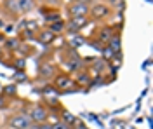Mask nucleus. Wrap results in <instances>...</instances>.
<instances>
[{"mask_svg": "<svg viewBox=\"0 0 153 129\" xmlns=\"http://www.w3.org/2000/svg\"><path fill=\"white\" fill-rule=\"evenodd\" d=\"M14 30L18 31V26H14V25H5V33H14Z\"/></svg>", "mask_w": 153, "mask_h": 129, "instance_id": "obj_26", "label": "nucleus"}, {"mask_svg": "<svg viewBox=\"0 0 153 129\" xmlns=\"http://www.w3.org/2000/svg\"><path fill=\"white\" fill-rule=\"evenodd\" d=\"M42 12H45V10H42ZM61 19V14H59V10H52V12H45V21H47L49 25L51 23H54V21Z\"/></svg>", "mask_w": 153, "mask_h": 129, "instance_id": "obj_19", "label": "nucleus"}, {"mask_svg": "<svg viewBox=\"0 0 153 129\" xmlns=\"http://www.w3.org/2000/svg\"><path fill=\"white\" fill-rule=\"evenodd\" d=\"M73 2H84V4H91L92 0H73Z\"/></svg>", "mask_w": 153, "mask_h": 129, "instance_id": "obj_29", "label": "nucleus"}, {"mask_svg": "<svg viewBox=\"0 0 153 129\" xmlns=\"http://www.w3.org/2000/svg\"><path fill=\"white\" fill-rule=\"evenodd\" d=\"M7 124H9L10 129H30L33 126V122L30 119V113H26V112H19V113L10 115Z\"/></svg>", "mask_w": 153, "mask_h": 129, "instance_id": "obj_1", "label": "nucleus"}, {"mask_svg": "<svg viewBox=\"0 0 153 129\" xmlns=\"http://www.w3.org/2000/svg\"><path fill=\"white\" fill-rule=\"evenodd\" d=\"M4 7L9 10L10 14H19V7H18V2L16 0H5Z\"/></svg>", "mask_w": 153, "mask_h": 129, "instance_id": "obj_18", "label": "nucleus"}, {"mask_svg": "<svg viewBox=\"0 0 153 129\" xmlns=\"http://www.w3.org/2000/svg\"><path fill=\"white\" fill-rule=\"evenodd\" d=\"M68 45L71 47V49H78V47H82V45H85V39L80 35V33H75V35H70V39H68Z\"/></svg>", "mask_w": 153, "mask_h": 129, "instance_id": "obj_11", "label": "nucleus"}, {"mask_svg": "<svg viewBox=\"0 0 153 129\" xmlns=\"http://www.w3.org/2000/svg\"><path fill=\"white\" fill-rule=\"evenodd\" d=\"M4 92L9 94V96H14V94H16V86H5V87H4Z\"/></svg>", "mask_w": 153, "mask_h": 129, "instance_id": "obj_24", "label": "nucleus"}, {"mask_svg": "<svg viewBox=\"0 0 153 129\" xmlns=\"http://www.w3.org/2000/svg\"><path fill=\"white\" fill-rule=\"evenodd\" d=\"M9 129H10V128H9Z\"/></svg>", "mask_w": 153, "mask_h": 129, "instance_id": "obj_33", "label": "nucleus"}, {"mask_svg": "<svg viewBox=\"0 0 153 129\" xmlns=\"http://www.w3.org/2000/svg\"><path fill=\"white\" fill-rule=\"evenodd\" d=\"M89 4H84V2H71L68 5V12L71 18H78V16H89Z\"/></svg>", "mask_w": 153, "mask_h": 129, "instance_id": "obj_5", "label": "nucleus"}, {"mask_svg": "<svg viewBox=\"0 0 153 129\" xmlns=\"http://www.w3.org/2000/svg\"><path fill=\"white\" fill-rule=\"evenodd\" d=\"M37 40L40 42V44H44V45H47V44H52L54 40H56V35L52 33V31L49 30H40L37 35Z\"/></svg>", "mask_w": 153, "mask_h": 129, "instance_id": "obj_9", "label": "nucleus"}, {"mask_svg": "<svg viewBox=\"0 0 153 129\" xmlns=\"http://www.w3.org/2000/svg\"><path fill=\"white\" fill-rule=\"evenodd\" d=\"M82 65H84V61H82V58H78V56L70 58V61H68V68L71 70V72H78V70L82 68Z\"/></svg>", "mask_w": 153, "mask_h": 129, "instance_id": "obj_17", "label": "nucleus"}, {"mask_svg": "<svg viewBox=\"0 0 153 129\" xmlns=\"http://www.w3.org/2000/svg\"><path fill=\"white\" fill-rule=\"evenodd\" d=\"M89 25V16H78V18H70V21L66 23V30L70 35H75V33H80L82 28H85Z\"/></svg>", "mask_w": 153, "mask_h": 129, "instance_id": "obj_2", "label": "nucleus"}, {"mask_svg": "<svg viewBox=\"0 0 153 129\" xmlns=\"http://www.w3.org/2000/svg\"><path fill=\"white\" fill-rule=\"evenodd\" d=\"M108 4L113 7H124V0H108Z\"/></svg>", "mask_w": 153, "mask_h": 129, "instance_id": "obj_25", "label": "nucleus"}, {"mask_svg": "<svg viewBox=\"0 0 153 129\" xmlns=\"http://www.w3.org/2000/svg\"><path fill=\"white\" fill-rule=\"evenodd\" d=\"M113 35H115V30L111 26H103V28L99 30V33H97V40H99L101 44H108L110 40L113 39Z\"/></svg>", "mask_w": 153, "mask_h": 129, "instance_id": "obj_8", "label": "nucleus"}, {"mask_svg": "<svg viewBox=\"0 0 153 129\" xmlns=\"http://www.w3.org/2000/svg\"><path fill=\"white\" fill-rule=\"evenodd\" d=\"M19 45H21V40L16 39V37H9V39L4 40V47L9 51H18Z\"/></svg>", "mask_w": 153, "mask_h": 129, "instance_id": "obj_14", "label": "nucleus"}, {"mask_svg": "<svg viewBox=\"0 0 153 129\" xmlns=\"http://www.w3.org/2000/svg\"><path fill=\"white\" fill-rule=\"evenodd\" d=\"M26 79H28V77H26V73H23V72H16V73H14V80H16V82H25Z\"/></svg>", "mask_w": 153, "mask_h": 129, "instance_id": "obj_22", "label": "nucleus"}, {"mask_svg": "<svg viewBox=\"0 0 153 129\" xmlns=\"http://www.w3.org/2000/svg\"><path fill=\"white\" fill-rule=\"evenodd\" d=\"M0 40H2V42H4V40H5V37H4V35H0Z\"/></svg>", "mask_w": 153, "mask_h": 129, "instance_id": "obj_32", "label": "nucleus"}, {"mask_svg": "<svg viewBox=\"0 0 153 129\" xmlns=\"http://www.w3.org/2000/svg\"><path fill=\"white\" fill-rule=\"evenodd\" d=\"M5 107H7V101L4 96H0V108H5Z\"/></svg>", "mask_w": 153, "mask_h": 129, "instance_id": "obj_27", "label": "nucleus"}, {"mask_svg": "<svg viewBox=\"0 0 153 129\" xmlns=\"http://www.w3.org/2000/svg\"><path fill=\"white\" fill-rule=\"evenodd\" d=\"M30 119L33 124H42V122H47V117H49V110L47 107L44 105H33L30 108Z\"/></svg>", "mask_w": 153, "mask_h": 129, "instance_id": "obj_3", "label": "nucleus"}, {"mask_svg": "<svg viewBox=\"0 0 153 129\" xmlns=\"http://www.w3.org/2000/svg\"><path fill=\"white\" fill-rule=\"evenodd\" d=\"M0 28H5V21L4 19H0Z\"/></svg>", "mask_w": 153, "mask_h": 129, "instance_id": "obj_30", "label": "nucleus"}, {"mask_svg": "<svg viewBox=\"0 0 153 129\" xmlns=\"http://www.w3.org/2000/svg\"><path fill=\"white\" fill-rule=\"evenodd\" d=\"M89 16L94 19H105L110 16V7L106 4H94L92 7H89Z\"/></svg>", "mask_w": 153, "mask_h": 129, "instance_id": "obj_6", "label": "nucleus"}, {"mask_svg": "<svg viewBox=\"0 0 153 129\" xmlns=\"http://www.w3.org/2000/svg\"><path fill=\"white\" fill-rule=\"evenodd\" d=\"M75 80L71 79L70 75L66 73H61V75H56L54 77V89H59V91H71L75 87Z\"/></svg>", "mask_w": 153, "mask_h": 129, "instance_id": "obj_4", "label": "nucleus"}, {"mask_svg": "<svg viewBox=\"0 0 153 129\" xmlns=\"http://www.w3.org/2000/svg\"><path fill=\"white\" fill-rule=\"evenodd\" d=\"M40 77L42 79H54L56 77V66L54 65H51V63H44L42 66H40Z\"/></svg>", "mask_w": 153, "mask_h": 129, "instance_id": "obj_10", "label": "nucleus"}, {"mask_svg": "<svg viewBox=\"0 0 153 129\" xmlns=\"http://www.w3.org/2000/svg\"><path fill=\"white\" fill-rule=\"evenodd\" d=\"M73 80H75V84H80V86H89V84H91V73H87V72H78Z\"/></svg>", "mask_w": 153, "mask_h": 129, "instance_id": "obj_15", "label": "nucleus"}, {"mask_svg": "<svg viewBox=\"0 0 153 129\" xmlns=\"http://www.w3.org/2000/svg\"><path fill=\"white\" fill-rule=\"evenodd\" d=\"M106 45H108V49L111 51L115 56H120V52H122V37H120L118 33H115L113 39L110 40Z\"/></svg>", "mask_w": 153, "mask_h": 129, "instance_id": "obj_7", "label": "nucleus"}, {"mask_svg": "<svg viewBox=\"0 0 153 129\" xmlns=\"http://www.w3.org/2000/svg\"><path fill=\"white\" fill-rule=\"evenodd\" d=\"M2 52H4V45L0 44V56H2Z\"/></svg>", "mask_w": 153, "mask_h": 129, "instance_id": "obj_31", "label": "nucleus"}, {"mask_svg": "<svg viewBox=\"0 0 153 129\" xmlns=\"http://www.w3.org/2000/svg\"><path fill=\"white\" fill-rule=\"evenodd\" d=\"M16 66H18V68H23V66H25V60H19L18 63H16Z\"/></svg>", "mask_w": 153, "mask_h": 129, "instance_id": "obj_28", "label": "nucleus"}, {"mask_svg": "<svg viewBox=\"0 0 153 129\" xmlns=\"http://www.w3.org/2000/svg\"><path fill=\"white\" fill-rule=\"evenodd\" d=\"M30 129H52V124H47V122H42V124H33Z\"/></svg>", "mask_w": 153, "mask_h": 129, "instance_id": "obj_21", "label": "nucleus"}, {"mask_svg": "<svg viewBox=\"0 0 153 129\" xmlns=\"http://www.w3.org/2000/svg\"><path fill=\"white\" fill-rule=\"evenodd\" d=\"M61 122H65L68 126H73L76 122V117L70 112V110H61Z\"/></svg>", "mask_w": 153, "mask_h": 129, "instance_id": "obj_16", "label": "nucleus"}, {"mask_svg": "<svg viewBox=\"0 0 153 129\" xmlns=\"http://www.w3.org/2000/svg\"><path fill=\"white\" fill-rule=\"evenodd\" d=\"M52 129H73L71 126H68V124H65V122H56V124H52Z\"/></svg>", "mask_w": 153, "mask_h": 129, "instance_id": "obj_23", "label": "nucleus"}, {"mask_svg": "<svg viewBox=\"0 0 153 129\" xmlns=\"http://www.w3.org/2000/svg\"><path fill=\"white\" fill-rule=\"evenodd\" d=\"M101 52H103V58H101V60H105V61H111L115 58V54L108 49V45H105V47L101 49Z\"/></svg>", "mask_w": 153, "mask_h": 129, "instance_id": "obj_20", "label": "nucleus"}, {"mask_svg": "<svg viewBox=\"0 0 153 129\" xmlns=\"http://www.w3.org/2000/svg\"><path fill=\"white\" fill-rule=\"evenodd\" d=\"M49 30L52 31L54 35H61V33H65V30H66V21L65 19H57V21H54V23H51V25H49Z\"/></svg>", "mask_w": 153, "mask_h": 129, "instance_id": "obj_12", "label": "nucleus"}, {"mask_svg": "<svg viewBox=\"0 0 153 129\" xmlns=\"http://www.w3.org/2000/svg\"><path fill=\"white\" fill-rule=\"evenodd\" d=\"M18 2V7L21 14H26V12H31L35 9V0H16Z\"/></svg>", "mask_w": 153, "mask_h": 129, "instance_id": "obj_13", "label": "nucleus"}]
</instances>
